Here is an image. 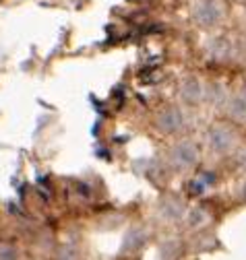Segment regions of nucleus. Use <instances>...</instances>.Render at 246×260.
I'll return each instance as SVG.
<instances>
[{"mask_svg": "<svg viewBox=\"0 0 246 260\" xmlns=\"http://www.w3.org/2000/svg\"><path fill=\"white\" fill-rule=\"evenodd\" d=\"M195 21L203 27L218 25L222 21V7L215 0H203L195 9Z\"/></svg>", "mask_w": 246, "mask_h": 260, "instance_id": "nucleus-1", "label": "nucleus"}]
</instances>
